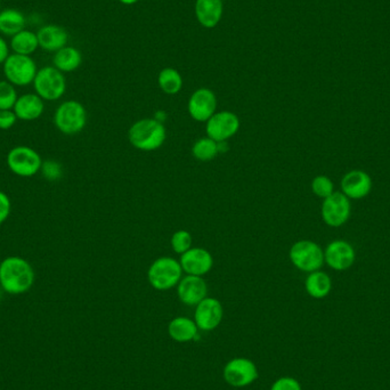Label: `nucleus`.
<instances>
[{
	"mask_svg": "<svg viewBox=\"0 0 390 390\" xmlns=\"http://www.w3.org/2000/svg\"><path fill=\"white\" fill-rule=\"evenodd\" d=\"M33 265L18 256H9L0 263V287L9 294H25L35 283Z\"/></svg>",
	"mask_w": 390,
	"mask_h": 390,
	"instance_id": "obj_1",
	"label": "nucleus"
},
{
	"mask_svg": "<svg viewBox=\"0 0 390 390\" xmlns=\"http://www.w3.org/2000/svg\"><path fill=\"white\" fill-rule=\"evenodd\" d=\"M128 139L132 147L144 152L159 150L167 139L164 123L154 117L136 121L128 132Z\"/></svg>",
	"mask_w": 390,
	"mask_h": 390,
	"instance_id": "obj_2",
	"label": "nucleus"
},
{
	"mask_svg": "<svg viewBox=\"0 0 390 390\" xmlns=\"http://www.w3.org/2000/svg\"><path fill=\"white\" fill-rule=\"evenodd\" d=\"M180 263L171 257H160L151 264L147 280L156 290L167 291L177 287L182 280Z\"/></svg>",
	"mask_w": 390,
	"mask_h": 390,
	"instance_id": "obj_3",
	"label": "nucleus"
},
{
	"mask_svg": "<svg viewBox=\"0 0 390 390\" xmlns=\"http://www.w3.org/2000/svg\"><path fill=\"white\" fill-rule=\"evenodd\" d=\"M54 125L64 135L79 134L87 125L85 106L78 101H65L54 113Z\"/></svg>",
	"mask_w": 390,
	"mask_h": 390,
	"instance_id": "obj_4",
	"label": "nucleus"
},
{
	"mask_svg": "<svg viewBox=\"0 0 390 390\" xmlns=\"http://www.w3.org/2000/svg\"><path fill=\"white\" fill-rule=\"evenodd\" d=\"M289 257L292 265L305 273L320 270L324 264V250L314 241L302 240L292 244Z\"/></svg>",
	"mask_w": 390,
	"mask_h": 390,
	"instance_id": "obj_5",
	"label": "nucleus"
},
{
	"mask_svg": "<svg viewBox=\"0 0 390 390\" xmlns=\"http://www.w3.org/2000/svg\"><path fill=\"white\" fill-rule=\"evenodd\" d=\"M33 85L35 94L48 102L59 100L67 91L64 74L54 67H45L38 70Z\"/></svg>",
	"mask_w": 390,
	"mask_h": 390,
	"instance_id": "obj_6",
	"label": "nucleus"
},
{
	"mask_svg": "<svg viewBox=\"0 0 390 390\" xmlns=\"http://www.w3.org/2000/svg\"><path fill=\"white\" fill-rule=\"evenodd\" d=\"M4 74L7 81L18 87L31 85L38 68L31 56L11 54L3 64Z\"/></svg>",
	"mask_w": 390,
	"mask_h": 390,
	"instance_id": "obj_7",
	"label": "nucleus"
},
{
	"mask_svg": "<svg viewBox=\"0 0 390 390\" xmlns=\"http://www.w3.org/2000/svg\"><path fill=\"white\" fill-rule=\"evenodd\" d=\"M42 160L39 153L30 147H13L7 154L9 171L20 177H33L41 169Z\"/></svg>",
	"mask_w": 390,
	"mask_h": 390,
	"instance_id": "obj_8",
	"label": "nucleus"
},
{
	"mask_svg": "<svg viewBox=\"0 0 390 390\" xmlns=\"http://www.w3.org/2000/svg\"><path fill=\"white\" fill-rule=\"evenodd\" d=\"M225 382L235 388H243L258 379V369L251 360L246 357L233 358L226 363L223 369Z\"/></svg>",
	"mask_w": 390,
	"mask_h": 390,
	"instance_id": "obj_9",
	"label": "nucleus"
},
{
	"mask_svg": "<svg viewBox=\"0 0 390 390\" xmlns=\"http://www.w3.org/2000/svg\"><path fill=\"white\" fill-rule=\"evenodd\" d=\"M352 212L350 199L343 192H335L323 201L322 218L330 227H340L348 222Z\"/></svg>",
	"mask_w": 390,
	"mask_h": 390,
	"instance_id": "obj_10",
	"label": "nucleus"
},
{
	"mask_svg": "<svg viewBox=\"0 0 390 390\" xmlns=\"http://www.w3.org/2000/svg\"><path fill=\"white\" fill-rule=\"evenodd\" d=\"M241 122L238 115L231 111L216 112L205 125L207 136L216 142H227L236 135Z\"/></svg>",
	"mask_w": 390,
	"mask_h": 390,
	"instance_id": "obj_11",
	"label": "nucleus"
},
{
	"mask_svg": "<svg viewBox=\"0 0 390 390\" xmlns=\"http://www.w3.org/2000/svg\"><path fill=\"white\" fill-rule=\"evenodd\" d=\"M224 308L222 302L216 298L205 297L200 302L194 311V322L199 330L212 331L220 326L223 321Z\"/></svg>",
	"mask_w": 390,
	"mask_h": 390,
	"instance_id": "obj_12",
	"label": "nucleus"
},
{
	"mask_svg": "<svg viewBox=\"0 0 390 390\" xmlns=\"http://www.w3.org/2000/svg\"><path fill=\"white\" fill-rule=\"evenodd\" d=\"M188 110L192 119L207 122L216 113L217 97L212 89H197L188 100Z\"/></svg>",
	"mask_w": 390,
	"mask_h": 390,
	"instance_id": "obj_13",
	"label": "nucleus"
},
{
	"mask_svg": "<svg viewBox=\"0 0 390 390\" xmlns=\"http://www.w3.org/2000/svg\"><path fill=\"white\" fill-rule=\"evenodd\" d=\"M356 253L354 246L345 240L332 241L324 250V261L332 270L343 272L354 265Z\"/></svg>",
	"mask_w": 390,
	"mask_h": 390,
	"instance_id": "obj_14",
	"label": "nucleus"
},
{
	"mask_svg": "<svg viewBox=\"0 0 390 390\" xmlns=\"http://www.w3.org/2000/svg\"><path fill=\"white\" fill-rule=\"evenodd\" d=\"M179 263L188 275L205 276L214 267V257L205 248H191L180 256Z\"/></svg>",
	"mask_w": 390,
	"mask_h": 390,
	"instance_id": "obj_15",
	"label": "nucleus"
},
{
	"mask_svg": "<svg viewBox=\"0 0 390 390\" xmlns=\"http://www.w3.org/2000/svg\"><path fill=\"white\" fill-rule=\"evenodd\" d=\"M208 294V285L202 276L186 275L177 285V296L186 306H197Z\"/></svg>",
	"mask_w": 390,
	"mask_h": 390,
	"instance_id": "obj_16",
	"label": "nucleus"
},
{
	"mask_svg": "<svg viewBox=\"0 0 390 390\" xmlns=\"http://www.w3.org/2000/svg\"><path fill=\"white\" fill-rule=\"evenodd\" d=\"M341 190L348 199H364L372 191V178L363 171H349L341 179Z\"/></svg>",
	"mask_w": 390,
	"mask_h": 390,
	"instance_id": "obj_17",
	"label": "nucleus"
},
{
	"mask_svg": "<svg viewBox=\"0 0 390 390\" xmlns=\"http://www.w3.org/2000/svg\"><path fill=\"white\" fill-rule=\"evenodd\" d=\"M37 37L39 48L50 53H56L57 50L68 46L69 35L67 30L56 24H47L40 28Z\"/></svg>",
	"mask_w": 390,
	"mask_h": 390,
	"instance_id": "obj_18",
	"label": "nucleus"
},
{
	"mask_svg": "<svg viewBox=\"0 0 390 390\" xmlns=\"http://www.w3.org/2000/svg\"><path fill=\"white\" fill-rule=\"evenodd\" d=\"M18 120H37L45 111V101L37 94H24L18 96L13 108Z\"/></svg>",
	"mask_w": 390,
	"mask_h": 390,
	"instance_id": "obj_19",
	"label": "nucleus"
},
{
	"mask_svg": "<svg viewBox=\"0 0 390 390\" xmlns=\"http://www.w3.org/2000/svg\"><path fill=\"white\" fill-rule=\"evenodd\" d=\"M223 0H197L195 16L199 23L207 29H212L223 18Z\"/></svg>",
	"mask_w": 390,
	"mask_h": 390,
	"instance_id": "obj_20",
	"label": "nucleus"
},
{
	"mask_svg": "<svg viewBox=\"0 0 390 390\" xmlns=\"http://www.w3.org/2000/svg\"><path fill=\"white\" fill-rule=\"evenodd\" d=\"M199 328L194 320L188 317L178 316L171 321L168 326V333L177 343H188L197 337Z\"/></svg>",
	"mask_w": 390,
	"mask_h": 390,
	"instance_id": "obj_21",
	"label": "nucleus"
},
{
	"mask_svg": "<svg viewBox=\"0 0 390 390\" xmlns=\"http://www.w3.org/2000/svg\"><path fill=\"white\" fill-rule=\"evenodd\" d=\"M82 63L81 52L72 46H65L54 54L53 67L63 74L74 72Z\"/></svg>",
	"mask_w": 390,
	"mask_h": 390,
	"instance_id": "obj_22",
	"label": "nucleus"
},
{
	"mask_svg": "<svg viewBox=\"0 0 390 390\" xmlns=\"http://www.w3.org/2000/svg\"><path fill=\"white\" fill-rule=\"evenodd\" d=\"M305 289L311 298L323 299L331 292L332 281L326 272L315 270L308 273L305 281Z\"/></svg>",
	"mask_w": 390,
	"mask_h": 390,
	"instance_id": "obj_23",
	"label": "nucleus"
},
{
	"mask_svg": "<svg viewBox=\"0 0 390 390\" xmlns=\"http://www.w3.org/2000/svg\"><path fill=\"white\" fill-rule=\"evenodd\" d=\"M27 18L23 13L15 8H7L0 11V33L1 35H13L25 29Z\"/></svg>",
	"mask_w": 390,
	"mask_h": 390,
	"instance_id": "obj_24",
	"label": "nucleus"
},
{
	"mask_svg": "<svg viewBox=\"0 0 390 390\" xmlns=\"http://www.w3.org/2000/svg\"><path fill=\"white\" fill-rule=\"evenodd\" d=\"M9 46L15 54L31 56L39 48L38 37L31 30L24 29L11 37Z\"/></svg>",
	"mask_w": 390,
	"mask_h": 390,
	"instance_id": "obj_25",
	"label": "nucleus"
},
{
	"mask_svg": "<svg viewBox=\"0 0 390 390\" xmlns=\"http://www.w3.org/2000/svg\"><path fill=\"white\" fill-rule=\"evenodd\" d=\"M158 84L164 94L176 95L182 91L183 78L176 69L164 68L159 74Z\"/></svg>",
	"mask_w": 390,
	"mask_h": 390,
	"instance_id": "obj_26",
	"label": "nucleus"
},
{
	"mask_svg": "<svg viewBox=\"0 0 390 390\" xmlns=\"http://www.w3.org/2000/svg\"><path fill=\"white\" fill-rule=\"evenodd\" d=\"M218 154L219 152H218L217 142L214 141L208 136L200 138L192 147V156L199 161H212Z\"/></svg>",
	"mask_w": 390,
	"mask_h": 390,
	"instance_id": "obj_27",
	"label": "nucleus"
},
{
	"mask_svg": "<svg viewBox=\"0 0 390 390\" xmlns=\"http://www.w3.org/2000/svg\"><path fill=\"white\" fill-rule=\"evenodd\" d=\"M18 98L14 85L7 80L0 81V110H13Z\"/></svg>",
	"mask_w": 390,
	"mask_h": 390,
	"instance_id": "obj_28",
	"label": "nucleus"
},
{
	"mask_svg": "<svg viewBox=\"0 0 390 390\" xmlns=\"http://www.w3.org/2000/svg\"><path fill=\"white\" fill-rule=\"evenodd\" d=\"M311 191L321 199H326L332 193H335V184L331 179L324 175L315 177L311 182Z\"/></svg>",
	"mask_w": 390,
	"mask_h": 390,
	"instance_id": "obj_29",
	"label": "nucleus"
},
{
	"mask_svg": "<svg viewBox=\"0 0 390 390\" xmlns=\"http://www.w3.org/2000/svg\"><path fill=\"white\" fill-rule=\"evenodd\" d=\"M171 248L177 255L182 256L192 248V235L185 229H179L171 236Z\"/></svg>",
	"mask_w": 390,
	"mask_h": 390,
	"instance_id": "obj_30",
	"label": "nucleus"
},
{
	"mask_svg": "<svg viewBox=\"0 0 390 390\" xmlns=\"http://www.w3.org/2000/svg\"><path fill=\"white\" fill-rule=\"evenodd\" d=\"M40 171L42 176L47 180H50V182L59 180L63 176V167H62L61 164L54 161V160H46V161L42 162Z\"/></svg>",
	"mask_w": 390,
	"mask_h": 390,
	"instance_id": "obj_31",
	"label": "nucleus"
},
{
	"mask_svg": "<svg viewBox=\"0 0 390 390\" xmlns=\"http://www.w3.org/2000/svg\"><path fill=\"white\" fill-rule=\"evenodd\" d=\"M270 390H302V384L297 379L291 377H282L272 384Z\"/></svg>",
	"mask_w": 390,
	"mask_h": 390,
	"instance_id": "obj_32",
	"label": "nucleus"
},
{
	"mask_svg": "<svg viewBox=\"0 0 390 390\" xmlns=\"http://www.w3.org/2000/svg\"><path fill=\"white\" fill-rule=\"evenodd\" d=\"M18 120V117L13 110H0V130H11Z\"/></svg>",
	"mask_w": 390,
	"mask_h": 390,
	"instance_id": "obj_33",
	"label": "nucleus"
},
{
	"mask_svg": "<svg viewBox=\"0 0 390 390\" xmlns=\"http://www.w3.org/2000/svg\"><path fill=\"white\" fill-rule=\"evenodd\" d=\"M11 210H12L11 199L5 192L0 191V225L8 219Z\"/></svg>",
	"mask_w": 390,
	"mask_h": 390,
	"instance_id": "obj_34",
	"label": "nucleus"
},
{
	"mask_svg": "<svg viewBox=\"0 0 390 390\" xmlns=\"http://www.w3.org/2000/svg\"><path fill=\"white\" fill-rule=\"evenodd\" d=\"M9 50H11V46L7 44V41L0 35V64H4L5 61L8 59Z\"/></svg>",
	"mask_w": 390,
	"mask_h": 390,
	"instance_id": "obj_35",
	"label": "nucleus"
},
{
	"mask_svg": "<svg viewBox=\"0 0 390 390\" xmlns=\"http://www.w3.org/2000/svg\"><path fill=\"white\" fill-rule=\"evenodd\" d=\"M154 119H156V120L160 121V122L164 123V120L167 119V115H166V112L164 111H158L156 112V117H154Z\"/></svg>",
	"mask_w": 390,
	"mask_h": 390,
	"instance_id": "obj_36",
	"label": "nucleus"
},
{
	"mask_svg": "<svg viewBox=\"0 0 390 390\" xmlns=\"http://www.w3.org/2000/svg\"><path fill=\"white\" fill-rule=\"evenodd\" d=\"M123 5H134V4L138 3L139 0H119Z\"/></svg>",
	"mask_w": 390,
	"mask_h": 390,
	"instance_id": "obj_37",
	"label": "nucleus"
}]
</instances>
